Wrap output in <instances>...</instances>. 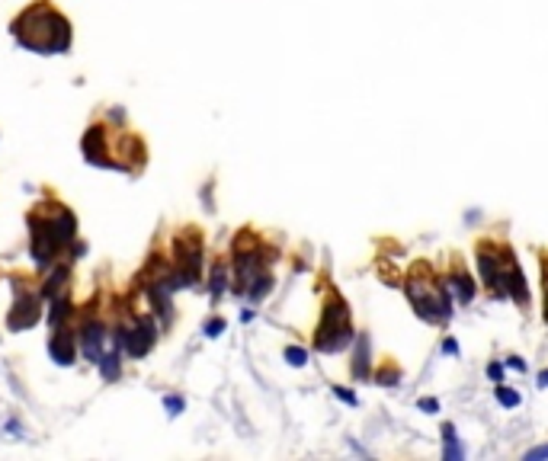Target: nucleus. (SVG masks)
I'll return each instance as SVG.
<instances>
[{"mask_svg": "<svg viewBox=\"0 0 548 461\" xmlns=\"http://www.w3.org/2000/svg\"><path fill=\"white\" fill-rule=\"evenodd\" d=\"M273 288H276V279L263 269V272H257V276H254V282L247 286V292H244V295H247L250 302L257 304V302H263V298H266L269 292H273Z\"/></svg>", "mask_w": 548, "mask_h": 461, "instance_id": "6e6552de", "label": "nucleus"}, {"mask_svg": "<svg viewBox=\"0 0 548 461\" xmlns=\"http://www.w3.org/2000/svg\"><path fill=\"white\" fill-rule=\"evenodd\" d=\"M542 458H548V442H542V445H535V449L526 452V461H542Z\"/></svg>", "mask_w": 548, "mask_h": 461, "instance_id": "a211bd4d", "label": "nucleus"}, {"mask_svg": "<svg viewBox=\"0 0 548 461\" xmlns=\"http://www.w3.org/2000/svg\"><path fill=\"white\" fill-rule=\"evenodd\" d=\"M542 292H545V308H542V318L548 324V256H542Z\"/></svg>", "mask_w": 548, "mask_h": 461, "instance_id": "2eb2a0df", "label": "nucleus"}, {"mask_svg": "<svg viewBox=\"0 0 548 461\" xmlns=\"http://www.w3.org/2000/svg\"><path fill=\"white\" fill-rule=\"evenodd\" d=\"M507 295H510V302L520 304V308H529L532 304V295H529V282H526V272L523 266L516 263V256L510 260V269H507Z\"/></svg>", "mask_w": 548, "mask_h": 461, "instance_id": "423d86ee", "label": "nucleus"}, {"mask_svg": "<svg viewBox=\"0 0 548 461\" xmlns=\"http://www.w3.org/2000/svg\"><path fill=\"white\" fill-rule=\"evenodd\" d=\"M349 378L369 381L372 378V340L365 330H356V340L349 346Z\"/></svg>", "mask_w": 548, "mask_h": 461, "instance_id": "20e7f679", "label": "nucleus"}, {"mask_svg": "<svg viewBox=\"0 0 548 461\" xmlns=\"http://www.w3.org/2000/svg\"><path fill=\"white\" fill-rule=\"evenodd\" d=\"M224 288H228V269H224V263H218L215 269H212V279H208V292H212V298H222Z\"/></svg>", "mask_w": 548, "mask_h": 461, "instance_id": "9b49d317", "label": "nucleus"}, {"mask_svg": "<svg viewBox=\"0 0 548 461\" xmlns=\"http://www.w3.org/2000/svg\"><path fill=\"white\" fill-rule=\"evenodd\" d=\"M331 394L337 397V401L349 403V407H359V397H356V391H353V388H347V385H333V388H331Z\"/></svg>", "mask_w": 548, "mask_h": 461, "instance_id": "ddd939ff", "label": "nucleus"}, {"mask_svg": "<svg viewBox=\"0 0 548 461\" xmlns=\"http://www.w3.org/2000/svg\"><path fill=\"white\" fill-rule=\"evenodd\" d=\"M504 365H507L510 372H523V375H526V369H529L523 356H507V359H504Z\"/></svg>", "mask_w": 548, "mask_h": 461, "instance_id": "f3484780", "label": "nucleus"}, {"mask_svg": "<svg viewBox=\"0 0 548 461\" xmlns=\"http://www.w3.org/2000/svg\"><path fill=\"white\" fill-rule=\"evenodd\" d=\"M417 410H424V413H440V401H436V397H420V401H417Z\"/></svg>", "mask_w": 548, "mask_h": 461, "instance_id": "dca6fc26", "label": "nucleus"}, {"mask_svg": "<svg viewBox=\"0 0 548 461\" xmlns=\"http://www.w3.org/2000/svg\"><path fill=\"white\" fill-rule=\"evenodd\" d=\"M356 340V327H353V314H349V304L343 302L340 292H327L324 304H321V320H317L315 330V349L324 352V356H337V352H347Z\"/></svg>", "mask_w": 548, "mask_h": 461, "instance_id": "f257e3e1", "label": "nucleus"}, {"mask_svg": "<svg viewBox=\"0 0 548 461\" xmlns=\"http://www.w3.org/2000/svg\"><path fill=\"white\" fill-rule=\"evenodd\" d=\"M494 397H497V403L504 407V410H516L520 403H523V394L516 391V388H510V385H494Z\"/></svg>", "mask_w": 548, "mask_h": 461, "instance_id": "1a4fd4ad", "label": "nucleus"}, {"mask_svg": "<svg viewBox=\"0 0 548 461\" xmlns=\"http://www.w3.org/2000/svg\"><path fill=\"white\" fill-rule=\"evenodd\" d=\"M404 295L417 318L424 324H433V327H446L452 320V314H456V298L449 292L446 279H430L426 282V279L410 276L404 282Z\"/></svg>", "mask_w": 548, "mask_h": 461, "instance_id": "f03ea898", "label": "nucleus"}, {"mask_svg": "<svg viewBox=\"0 0 548 461\" xmlns=\"http://www.w3.org/2000/svg\"><path fill=\"white\" fill-rule=\"evenodd\" d=\"M535 385H539L542 391H545V388H548V369H542L539 375H535Z\"/></svg>", "mask_w": 548, "mask_h": 461, "instance_id": "412c9836", "label": "nucleus"}, {"mask_svg": "<svg viewBox=\"0 0 548 461\" xmlns=\"http://www.w3.org/2000/svg\"><path fill=\"white\" fill-rule=\"evenodd\" d=\"M442 458L446 461L465 458V445H462V439H458V433H456L452 423H442Z\"/></svg>", "mask_w": 548, "mask_h": 461, "instance_id": "0eeeda50", "label": "nucleus"}, {"mask_svg": "<svg viewBox=\"0 0 548 461\" xmlns=\"http://www.w3.org/2000/svg\"><path fill=\"white\" fill-rule=\"evenodd\" d=\"M516 253L513 247H500L497 241H481L474 247V266H478V276H481L484 288L490 292V298H500V302H510L507 295V269L510 260Z\"/></svg>", "mask_w": 548, "mask_h": 461, "instance_id": "7ed1b4c3", "label": "nucleus"}, {"mask_svg": "<svg viewBox=\"0 0 548 461\" xmlns=\"http://www.w3.org/2000/svg\"><path fill=\"white\" fill-rule=\"evenodd\" d=\"M285 362L295 365V369L308 365V349H305V346H285Z\"/></svg>", "mask_w": 548, "mask_h": 461, "instance_id": "f8f14e48", "label": "nucleus"}, {"mask_svg": "<svg viewBox=\"0 0 548 461\" xmlns=\"http://www.w3.org/2000/svg\"><path fill=\"white\" fill-rule=\"evenodd\" d=\"M372 381L375 385H382V388H395L401 381V369L395 365V362H385L379 372H372Z\"/></svg>", "mask_w": 548, "mask_h": 461, "instance_id": "9d476101", "label": "nucleus"}, {"mask_svg": "<svg viewBox=\"0 0 548 461\" xmlns=\"http://www.w3.org/2000/svg\"><path fill=\"white\" fill-rule=\"evenodd\" d=\"M222 330H224V320L222 318H215V320H208V324H206V333L208 336H218Z\"/></svg>", "mask_w": 548, "mask_h": 461, "instance_id": "aec40b11", "label": "nucleus"}, {"mask_svg": "<svg viewBox=\"0 0 548 461\" xmlns=\"http://www.w3.org/2000/svg\"><path fill=\"white\" fill-rule=\"evenodd\" d=\"M442 279H446V286H449V292H452V298H456V304H472L474 298H478V282L472 279V272H468L465 266H452Z\"/></svg>", "mask_w": 548, "mask_h": 461, "instance_id": "39448f33", "label": "nucleus"}, {"mask_svg": "<svg viewBox=\"0 0 548 461\" xmlns=\"http://www.w3.org/2000/svg\"><path fill=\"white\" fill-rule=\"evenodd\" d=\"M442 352H446V356H462V349H458V340L456 336H446V340H442Z\"/></svg>", "mask_w": 548, "mask_h": 461, "instance_id": "6ab92c4d", "label": "nucleus"}, {"mask_svg": "<svg viewBox=\"0 0 548 461\" xmlns=\"http://www.w3.org/2000/svg\"><path fill=\"white\" fill-rule=\"evenodd\" d=\"M484 375H488L490 385H500V381H504V375H507V365L494 359V362H488V365H484Z\"/></svg>", "mask_w": 548, "mask_h": 461, "instance_id": "4468645a", "label": "nucleus"}]
</instances>
